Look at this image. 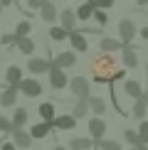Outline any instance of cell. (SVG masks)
I'll list each match as a JSON object with an SVG mask.
<instances>
[{"label": "cell", "mask_w": 148, "mask_h": 150, "mask_svg": "<svg viewBox=\"0 0 148 150\" xmlns=\"http://www.w3.org/2000/svg\"><path fill=\"white\" fill-rule=\"evenodd\" d=\"M74 64H77V54L74 52H59L57 57H54V62H52V67H57L62 71H64L67 67H74Z\"/></svg>", "instance_id": "8"}, {"label": "cell", "mask_w": 148, "mask_h": 150, "mask_svg": "<svg viewBox=\"0 0 148 150\" xmlns=\"http://www.w3.org/2000/svg\"><path fill=\"white\" fill-rule=\"evenodd\" d=\"M86 113H89V98H77V103H74V111H72V116L77 118H86Z\"/></svg>", "instance_id": "22"}, {"label": "cell", "mask_w": 148, "mask_h": 150, "mask_svg": "<svg viewBox=\"0 0 148 150\" xmlns=\"http://www.w3.org/2000/svg\"><path fill=\"white\" fill-rule=\"evenodd\" d=\"M69 89L74 91V96H77V98H89L91 96L89 79H84V76H72L69 79Z\"/></svg>", "instance_id": "2"}, {"label": "cell", "mask_w": 148, "mask_h": 150, "mask_svg": "<svg viewBox=\"0 0 148 150\" xmlns=\"http://www.w3.org/2000/svg\"><path fill=\"white\" fill-rule=\"evenodd\" d=\"M141 37H143V40H148V27H141Z\"/></svg>", "instance_id": "39"}, {"label": "cell", "mask_w": 148, "mask_h": 150, "mask_svg": "<svg viewBox=\"0 0 148 150\" xmlns=\"http://www.w3.org/2000/svg\"><path fill=\"white\" fill-rule=\"evenodd\" d=\"M54 150H67V148H64V145H57V148H54Z\"/></svg>", "instance_id": "43"}, {"label": "cell", "mask_w": 148, "mask_h": 150, "mask_svg": "<svg viewBox=\"0 0 148 150\" xmlns=\"http://www.w3.org/2000/svg\"><path fill=\"white\" fill-rule=\"evenodd\" d=\"M0 150H15V145L12 143H0Z\"/></svg>", "instance_id": "38"}, {"label": "cell", "mask_w": 148, "mask_h": 150, "mask_svg": "<svg viewBox=\"0 0 148 150\" xmlns=\"http://www.w3.org/2000/svg\"><path fill=\"white\" fill-rule=\"evenodd\" d=\"M91 74H94V81H99V84H114L119 79H126V69L119 67V62L111 54H104V52L91 59Z\"/></svg>", "instance_id": "1"}, {"label": "cell", "mask_w": 148, "mask_h": 150, "mask_svg": "<svg viewBox=\"0 0 148 150\" xmlns=\"http://www.w3.org/2000/svg\"><path fill=\"white\" fill-rule=\"evenodd\" d=\"M5 81H8V86H12V89H20V84H22V69H20V67H8Z\"/></svg>", "instance_id": "11"}, {"label": "cell", "mask_w": 148, "mask_h": 150, "mask_svg": "<svg viewBox=\"0 0 148 150\" xmlns=\"http://www.w3.org/2000/svg\"><path fill=\"white\" fill-rule=\"evenodd\" d=\"M69 42H72V47H74V52H86L89 49V45H86V40H84V32H79V30H74V32H69Z\"/></svg>", "instance_id": "16"}, {"label": "cell", "mask_w": 148, "mask_h": 150, "mask_svg": "<svg viewBox=\"0 0 148 150\" xmlns=\"http://www.w3.org/2000/svg\"><path fill=\"white\" fill-rule=\"evenodd\" d=\"M121 52H123V67H128V69H136V67H138L141 64V59H138V54H136V49L131 47V45H126V47H123L121 49Z\"/></svg>", "instance_id": "10"}, {"label": "cell", "mask_w": 148, "mask_h": 150, "mask_svg": "<svg viewBox=\"0 0 148 150\" xmlns=\"http://www.w3.org/2000/svg\"><path fill=\"white\" fill-rule=\"evenodd\" d=\"M136 150H148V148L146 145H136Z\"/></svg>", "instance_id": "42"}, {"label": "cell", "mask_w": 148, "mask_h": 150, "mask_svg": "<svg viewBox=\"0 0 148 150\" xmlns=\"http://www.w3.org/2000/svg\"><path fill=\"white\" fill-rule=\"evenodd\" d=\"M74 15H77V20H91V15H94V8H91V3L86 0V3H82L77 10H74Z\"/></svg>", "instance_id": "25"}, {"label": "cell", "mask_w": 148, "mask_h": 150, "mask_svg": "<svg viewBox=\"0 0 148 150\" xmlns=\"http://www.w3.org/2000/svg\"><path fill=\"white\" fill-rule=\"evenodd\" d=\"M40 17H42V22H54L59 17V10H57V5L54 3H45L40 8Z\"/></svg>", "instance_id": "13"}, {"label": "cell", "mask_w": 148, "mask_h": 150, "mask_svg": "<svg viewBox=\"0 0 148 150\" xmlns=\"http://www.w3.org/2000/svg\"><path fill=\"white\" fill-rule=\"evenodd\" d=\"M30 30H32V25H30L27 20H20V22H17V27H15V32H12V35H15L17 40H22V37H27V35H30Z\"/></svg>", "instance_id": "28"}, {"label": "cell", "mask_w": 148, "mask_h": 150, "mask_svg": "<svg viewBox=\"0 0 148 150\" xmlns=\"http://www.w3.org/2000/svg\"><path fill=\"white\" fill-rule=\"evenodd\" d=\"M136 32H138V27H136V22L133 20H121L119 22V37H121V45L126 47V45H131V40L136 37Z\"/></svg>", "instance_id": "3"}, {"label": "cell", "mask_w": 148, "mask_h": 150, "mask_svg": "<svg viewBox=\"0 0 148 150\" xmlns=\"http://www.w3.org/2000/svg\"><path fill=\"white\" fill-rule=\"evenodd\" d=\"M91 20H96L99 25H106V22H109V17H106V12H104V10H94Z\"/></svg>", "instance_id": "34"}, {"label": "cell", "mask_w": 148, "mask_h": 150, "mask_svg": "<svg viewBox=\"0 0 148 150\" xmlns=\"http://www.w3.org/2000/svg\"><path fill=\"white\" fill-rule=\"evenodd\" d=\"M89 148H94L91 138H72L69 140V150H89Z\"/></svg>", "instance_id": "26"}, {"label": "cell", "mask_w": 148, "mask_h": 150, "mask_svg": "<svg viewBox=\"0 0 148 150\" xmlns=\"http://www.w3.org/2000/svg\"><path fill=\"white\" fill-rule=\"evenodd\" d=\"M27 69L32 71V74H45V71L52 69V62H49V59H42V57H32V59L27 62Z\"/></svg>", "instance_id": "9"}, {"label": "cell", "mask_w": 148, "mask_h": 150, "mask_svg": "<svg viewBox=\"0 0 148 150\" xmlns=\"http://www.w3.org/2000/svg\"><path fill=\"white\" fill-rule=\"evenodd\" d=\"M15 47L20 49L22 54H35V42L30 40V37H22V40H17V42H15Z\"/></svg>", "instance_id": "27"}, {"label": "cell", "mask_w": 148, "mask_h": 150, "mask_svg": "<svg viewBox=\"0 0 148 150\" xmlns=\"http://www.w3.org/2000/svg\"><path fill=\"white\" fill-rule=\"evenodd\" d=\"M49 130H52V126L40 121L37 126H32V130H30V138H32V140H45L47 135H49Z\"/></svg>", "instance_id": "17"}, {"label": "cell", "mask_w": 148, "mask_h": 150, "mask_svg": "<svg viewBox=\"0 0 148 150\" xmlns=\"http://www.w3.org/2000/svg\"><path fill=\"white\" fill-rule=\"evenodd\" d=\"M99 49H101L104 54H111V52H116V49H123V45H121V40H114V37H101V40H99Z\"/></svg>", "instance_id": "14"}, {"label": "cell", "mask_w": 148, "mask_h": 150, "mask_svg": "<svg viewBox=\"0 0 148 150\" xmlns=\"http://www.w3.org/2000/svg\"><path fill=\"white\" fill-rule=\"evenodd\" d=\"M0 10H3V8H0Z\"/></svg>", "instance_id": "46"}, {"label": "cell", "mask_w": 148, "mask_h": 150, "mask_svg": "<svg viewBox=\"0 0 148 150\" xmlns=\"http://www.w3.org/2000/svg\"><path fill=\"white\" fill-rule=\"evenodd\" d=\"M49 84H52V89H64L67 84H69V76H67L64 71L62 69H57V67H52V69H49Z\"/></svg>", "instance_id": "7"}, {"label": "cell", "mask_w": 148, "mask_h": 150, "mask_svg": "<svg viewBox=\"0 0 148 150\" xmlns=\"http://www.w3.org/2000/svg\"><path fill=\"white\" fill-rule=\"evenodd\" d=\"M47 3H52V0H47Z\"/></svg>", "instance_id": "45"}, {"label": "cell", "mask_w": 148, "mask_h": 150, "mask_svg": "<svg viewBox=\"0 0 148 150\" xmlns=\"http://www.w3.org/2000/svg\"><path fill=\"white\" fill-rule=\"evenodd\" d=\"M96 148H101V150H123L121 143H116V140H101Z\"/></svg>", "instance_id": "32"}, {"label": "cell", "mask_w": 148, "mask_h": 150, "mask_svg": "<svg viewBox=\"0 0 148 150\" xmlns=\"http://www.w3.org/2000/svg\"><path fill=\"white\" fill-rule=\"evenodd\" d=\"M74 126H77V118H74L72 113L69 116H57L52 121V128H57V130H72Z\"/></svg>", "instance_id": "15"}, {"label": "cell", "mask_w": 148, "mask_h": 150, "mask_svg": "<svg viewBox=\"0 0 148 150\" xmlns=\"http://www.w3.org/2000/svg\"><path fill=\"white\" fill-rule=\"evenodd\" d=\"M12 0H0V8H5V5H10Z\"/></svg>", "instance_id": "40"}, {"label": "cell", "mask_w": 148, "mask_h": 150, "mask_svg": "<svg viewBox=\"0 0 148 150\" xmlns=\"http://www.w3.org/2000/svg\"><path fill=\"white\" fill-rule=\"evenodd\" d=\"M40 118H42V123H49V126H52V121L57 118V111H54L52 101H42L40 103Z\"/></svg>", "instance_id": "12"}, {"label": "cell", "mask_w": 148, "mask_h": 150, "mask_svg": "<svg viewBox=\"0 0 148 150\" xmlns=\"http://www.w3.org/2000/svg\"><path fill=\"white\" fill-rule=\"evenodd\" d=\"M49 37H52L54 42H64V40H69V32H67V30H62L59 25H57V27L49 30Z\"/></svg>", "instance_id": "29"}, {"label": "cell", "mask_w": 148, "mask_h": 150, "mask_svg": "<svg viewBox=\"0 0 148 150\" xmlns=\"http://www.w3.org/2000/svg\"><path fill=\"white\" fill-rule=\"evenodd\" d=\"M146 111H148V108H146V93H141L138 98H133V108H131V116L141 121V118H146Z\"/></svg>", "instance_id": "18"}, {"label": "cell", "mask_w": 148, "mask_h": 150, "mask_svg": "<svg viewBox=\"0 0 148 150\" xmlns=\"http://www.w3.org/2000/svg\"><path fill=\"white\" fill-rule=\"evenodd\" d=\"M89 111H94L96 116H104V111H106V101H104L101 96H89Z\"/></svg>", "instance_id": "24"}, {"label": "cell", "mask_w": 148, "mask_h": 150, "mask_svg": "<svg viewBox=\"0 0 148 150\" xmlns=\"http://www.w3.org/2000/svg\"><path fill=\"white\" fill-rule=\"evenodd\" d=\"M57 20L62 22L59 27H62V30H67V32H74V30H77V15H74V10H69V8L62 10Z\"/></svg>", "instance_id": "6"}, {"label": "cell", "mask_w": 148, "mask_h": 150, "mask_svg": "<svg viewBox=\"0 0 148 150\" xmlns=\"http://www.w3.org/2000/svg\"><path fill=\"white\" fill-rule=\"evenodd\" d=\"M146 108H148V96H146Z\"/></svg>", "instance_id": "44"}, {"label": "cell", "mask_w": 148, "mask_h": 150, "mask_svg": "<svg viewBox=\"0 0 148 150\" xmlns=\"http://www.w3.org/2000/svg\"><path fill=\"white\" fill-rule=\"evenodd\" d=\"M25 123H27V108H17L15 113H12V121H10L12 130H22Z\"/></svg>", "instance_id": "20"}, {"label": "cell", "mask_w": 148, "mask_h": 150, "mask_svg": "<svg viewBox=\"0 0 148 150\" xmlns=\"http://www.w3.org/2000/svg\"><path fill=\"white\" fill-rule=\"evenodd\" d=\"M17 91H22L25 96H30V98H37L42 93V84L37 79H22V84H20V89Z\"/></svg>", "instance_id": "5"}, {"label": "cell", "mask_w": 148, "mask_h": 150, "mask_svg": "<svg viewBox=\"0 0 148 150\" xmlns=\"http://www.w3.org/2000/svg\"><path fill=\"white\" fill-rule=\"evenodd\" d=\"M136 3H138V5H148V0H136Z\"/></svg>", "instance_id": "41"}, {"label": "cell", "mask_w": 148, "mask_h": 150, "mask_svg": "<svg viewBox=\"0 0 148 150\" xmlns=\"http://www.w3.org/2000/svg\"><path fill=\"white\" fill-rule=\"evenodd\" d=\"M104 133H106V123H104V118H101V116L91 118V121H89V135H91V140H94V145L101 143Z\"/></svg>", "instance_id": "4"}, {"label": "cell", "mask_w": 148, "mask_h": 150, "mask_svg": "<svg viewBox=\"0 0 148 150\" xmlns=\"http://www.w3.org/2000/svg\"><path fill=\"white\" fill-rule=\"evenodd\" d=\"M136 133H138V145H146L148 143V121H141V128Z\"/></svg>", "instance_id": "30"}, {"label": "cell", "mask_w": 148, "mask_h": 150, "mask_svg": "<svg viewBox=\"0 0 148 150\" xmlns=\"http://www.w3.org/2000/svg\"><path fill=\"white\" fill-rule=\"evenodd\" d=\"M123 140L126 143H131V145H138V133H136V130H123Z\"/></svg>", "instance_id": "33"}, {"label": "cell", "mask_w": 148, "mask_h": 150, "mask_svg": "<svg viewBox=\"0 0 148 150\" xmlns=\"http://www.w3.org/2000/svg\"><path fill=\"white\" fill-rule=\"evenodd\" d=\"M15 42H17L15 35H3V37H0V45H3V47H10V45H15Z\"/></svg>", "instance_id": "36"}, {"label": "cell", "mask_w": 148, "mask_h": 150, "mask_svg": "<svg viewBox=\"0 0 148 150\" xmlns=\"http://www.w3.org/2000/svg\"><path fill=\"white\" fill-rule=\"evenodd\" d=\"M45 3H47V0H27V8L30 10H40Z\"/></svg>", "instance_id": "37"}, {"label": "cell", "mask_w": 148, "mask_h": 150, "mask_svg": "<svg viewBox=\"0 0 148 150\" xmlns=\"http://www.w3.org/2000/svg\"><path fill=\"white\" fill-rule=\"evenodd\" d=\"M15 101H17V89L8 86V89L3 91V96H0V106H3V108H10V106H15Z\"/></svg>", "instance_id": "21"}, {"label": "cell", "mask_w": 148, "mask_h": 150, "mask_svg": "<svg viewBox=\"0 0 148 150\" xmlns=\"http://www.w3.org/2000/svg\"><path fill=\"white\" fill-rule=\"evenodd\" d=\"M0 133H12V126H10V121L5 118L3 113H0Z\"/></svg>", "instance_id": "35"}, {"label": "cell", "mask_w": 148, "mask_h": 150, "mask_svg": "<svg viewBox=\"0 0 148 150\" xmlns=\"http://www.w3.org/2000/svg\"><path fill=\"white\" fill-rule=\"evenodd\" d=\"M12 145L15 148H30L32 145V138L25 130H12Z\"/></svg>", "instance_id": "19"}, {"label": "cell", "mask_w": 148, "mask_h": 150, "mask_svg": "<svg viewBox=\"0 0 148 150\" xmlns=\"http://www.w3.org/2000/svg\"><path fill=\"white\" fill-rule=\"evenodd\" d=\"M89 3H91L94 10H106V8H111V5L116 3V0H89Z\"/></svg>", "instance_id": "31"}, {"label": "cell", "mask_w": 148, "mask_h": 150, "mask_svg": "<svg viewBox=\"0 0 148 150\" xmlns=\"http://www.w3.org/2000/svg\"><path fill=\"white\" fill-rule=\"evenodd\" d=\"M123 91H126L131 98H138L141 93H143V89H141V81H138V79H128L126 84H123Z\"/></svg>", "instance_id": "23"}]
</instances>
